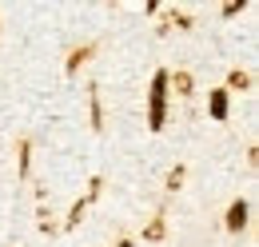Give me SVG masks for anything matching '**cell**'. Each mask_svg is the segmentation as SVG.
Listing matches in <instances>:
<instances>
[{"label":"cell","instance_id":"6da1fadb","mask_svg":"<svg viewBox=\"0 0 259 247\" xmlns=\"http://www.w3.org/2000/svg\"><path fill=\"white\" fill-rule=\"evenodd\" d=\"M167 76H156V84H152V116H148V120H152V128H163V100H167Z\"/></svg>","mask_w":259,"mask_h":247},{"label":"cell","instance_id":"7a4b0ae2","mask_svg":"<svg viewBox=\"0 0 259 247\" xmlns=\"http://www.w3.org/2000/svg\"><path fill=\"white\" fill-rule=\"evenodd\" d=\"M243 223H247V203L239 199V203H231V212H227V227H231V231H239Z\"/></svg>","mask_w":259,"mask_h":247},{"label":"cell","instance_id":"3957f363","mask_svg":"<svg viewBox=\"0 0 259 247\" xmlns=\"http://www.w3.org/2000/svg\"><path fill=\"white\" fill-rule=\"evenodd\" d=\"M211 116H215V120L227 116V96L224 92H211Z\"/></svg>","mask_w":259,"mask_h":247}]
</instances>
